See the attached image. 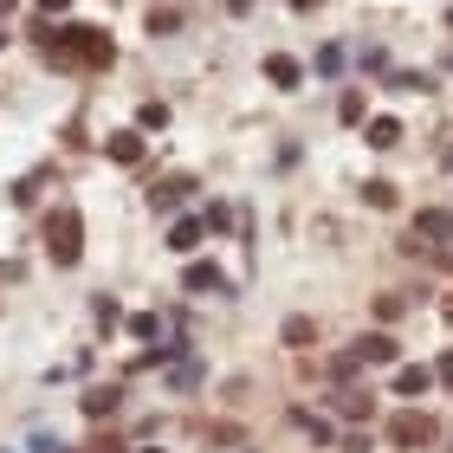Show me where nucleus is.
<instances>
[{"label":"nucleus","instance_id":"aec40b11","mask_svg":"<svg viewBox=\"0 0 453 453\" xmlns=\"http://www.w3.org/2000/svg\"><path fill=\"white\" fill-rule=\"evenodd\" d=\"M337 117H343V123H363V97H357V91H349V97H343V104H337Z\"/></svg>","mask_w":453,"mask_h":453},{"label":"nucleus","instance_id":"f8f14e48","mask_svg":"<svg viewBox=\"0 0 453 453\" xmlns=\"http://www.w3.org/2000/svg\"><path fill=\"white\" fill-rule=\"evenodd\" d=\"M402 142V123L395 117H369V150H395Z\"/></svg>","mask_w":453,"mask_h":453},{"label":"nucleus","instance_id":"39448f33","mask_svg":"<svg viewBox=\"0 0 453 453\" xmlns=\"http://www.w3.org/2000/svg\"><path fill=\"white\" fill-rule=\"evenodd\" d=\"M434 382H441V376H434V369H421V363H402V369H395V395H427Z\"/></svg>","mask_w":453,"mask_h":453},{"label":"nucleus","instance_id":"9b49d317","mask_svg":"<svg viewBox=\"0 0 453 453\" xmlns=\"http://www.w3.org/2000/svg\"><path fill=\"white\" fill-rule=\"evenodd\" d=\"M201 234H208V220H175V226H169V246H175V253H195Z\"/></svg>","mask_w":453,"mask_h":453},{"label":"nucleus","instance_id":"dca6fc26","mask_svg":"<svg viewBox=\"0 0 453 453\" xmlns=\"http://www.w3.org/2000/svg\"><path fill=\"white\" fill-rule=\"evenodd\" d=\"M363 195H369V208H395V181H369Z\"/></svg>","mask_w":453,"mask_h":453},{"label":"nucleus","instance_id":"2eb2a0df","mask_svg":"<svg viewBox=\"0 0 453 453\" xmlns=\"http://www.w3.org/2000/svg\"><path fill=\"white\" fill-rule=\"evenodd\" d=\"M162 123H169V111H162V104H156V97H150V104H142V111H136V130H162Z\"/></svg>","mask_w":453,"mask_h":453},{"label":"nucleus","instance_id":"7ed1b4c3","mask_svg":"<svg viewBox=\"0 0 453 453\" xmlns=\"http://www.w3.org/2000/svg\"><path fill=\"white\" fill-rule=\"evenodd\" d=\"M388 441H395V447H427V441H434V415H421V408H402V415L388 421Z\"/></svg>","mask_w":453,"mask_h":453},{"label":"nucleus","instance_id":"1a4fd4ad","mask_svg":"<svg viewBox=\"0 0 453 453\" xmlns=\"http://www.w3.org/2000/svg\"><path fill=\"white\" fill-rule=\"evenodd\" d=\"M117 402H123V388H117V382H111V388H104V382H97V388H85V415H91V421H104Z\"/></svg>","mask_w":453,"mask_h":453},{"label":"nucleus","instance_id":"412c9836","mask_svg":"<svg viewBox=\"0 0 453 453\" xmlns=\"http://www.w3.org/2000/svg\"><path fill=\"white\" fill-rule=\"evenodd\" d=\"M78 453H123V447H117V441H111V434H97V441H91V447H78Z\"/></svg>","mask_w":453,"mask_h":453},{"label":"nucleus","instance_id":"9d476101","mask_svg":"<svg viewBox=\"0 0 453 453\" xmlns=\"http://www.w3.org/2000/svg\"><path fill=\"white\" fill-rule=\"evenodd\" d=\"M265 78H273L279 91H292V85H298L304 72H298V58H285V52H273V58H265Z\"/></svg>","mask_w":453,"mask_h":453},{"label":"nucleus","instance_id":"423d86ee","mask_svg":"<svg viewBox=\"0 0 453 453\" xmlns=\"http://www.w3.org/2000/svg\"><path fill=\"white\" fill-rule=\"evenodd\" d=\"M181 285H188V292H226V273H220L214 259H195V265H188V279H181Z\"/></svg>","mask_w":453,"mask_h":453},{"label":"nucleus","instance_id":"5701e85b","mask_svg":"<svg viewBox=\"0 0 453 453\" xmlns=\"http://www.w3.org/2000/svg\"><path fill=\"white\" fill-rule=\"evenodd\" d=\"M72 7V0H39V13H65Z\"/></svg>","mask_w":453,"mask_h":453},{"label":"nucleus","instance_id":"6ab92c4d","mask_svg":"<svg viewBox=\"0 0 453 453\" xmlns=\"http://www.w3.org/2000/svg\"><path fill=\"white\" fill-rule=\"evenodd\" d=\"M130 331H136V337H142V343H150V337H156V331H162V318H150V311H142V318H130Z\"/></svg>","mask_w":453,"mask_h":453},{"label":"nucleus","instance_id":"4be33fe9","mask_svg":"<svg viewBox=\"0 0 453 453\" xmlns=\"http://www.w3.org/2000/svg\"><path fill=\"white\" fill-rule=\"evenodd\" d=\"M434 376H441V382L453 388V349H447V357H441V369H434Z\"/></svg>","mask_w":453,"mask_h":453},{"label":"nucleus","instance_id":"6e6552de","mask_svg":"<svg viewBox=\"0 0 453 453\" xmlns=\"http://www.w3.org/2000/svg\"><path fill=\"white\" fill-rule=\"evenodd\" d=\"M349 357H357V363H395V337L376 331V337H363L357 349H349Z\"/></svg>","mask_w":453,"mask_h":453},{"label":"nucleus","instance_id":"f03ea898","mask_svg":"<svg viewBox=\"0 0 453 453\" xmlns=\"http://www.w3.org/2000/svg\"><path fill=\"white\" fill-rule=\"evenodd\" d=\"M46 253H52V265H78L85 259V214L78 208H58L46 220Z\"/></svg>","mask_w":453,"mask_h":453},{"label":"nucleus","instance_id":"ddd939ff","mask_svg":"<svg viewBox=\"0 0 453 453\" xmlns=\"http://www.w3.org/2000/svg\"><path fill=\"white\" fill-rule=\"evenodd\" d=\"M188 188H195L188 175H169V181H156V188H150V201H156V208H175V201L188 195Z\"/></svg>","mask_w":453,"mask_h":453},{"label":"nucleus","instance_id":"f3484780","mask_svg":"<svg viewBox=\"0 0 453 453\" xmlns=\"http://www.w3.org/2000/svg\"><path fill=\"white\" fill-rule=\"evenodd\" d=\"M337 408H343L349 421H357V415H369V402H363V395H349V388H337Z\"/></svg>","mask_w":453,"mask_h":453},{"label":"nucleus","instance_id":"0eeeda50","mask_svg":"<svg viewBox=\"0 0 453 453\" xmlns=\"http://www.w3.org/2000/svg\"><path fill=\"white\" fill-rule=\"evenodd\" d=\"M111 162H142V130H111Z\"/></svg>","mask_w":453,"mask_h":453},{"label":"nucleus","instance_id":"393cba45","mask_svg":"<svg viewBox=\"0 0 453 453\" xmlns=\"http://www.w3.org/2000/svg\"><path fill=\"white\" fill-rule=\"evenodd\" d=\"M142 453H156V447H142Z\"/></svg>","mask_w":453,"mask_h":453},{"label":"nucleus","instance_id":"20e7f679","mask_svg":"<svg viewBox=\"0 0 453 453\" xmlns=\"http://www.w3.org/2000/svg\"><path fill=\"white\" fill-rule=\"evenodd\" d=\"M421 240H427V246H447V240H453V214H447V208H421L415 234H408V253H421Z\"/></svg>","mask_w":453,"mask_h":453},{"label":"nucleus","instance_id":"4468645a","mask_svg":"<svg viewBox=\"0 0 453 453\" xmlns=\"http://www.w3.org/2000/svg\"><path fill=\"white\" fill-rule=\"evenodd\" d=\"M311 337H318L311 318H285V343H311Z\"/></svg>","mask_w":453,"mask_h":453},{"label":"nucleus","instance_id":"b1692460","mask_svg":"<svg viewBox=\"0 0 453 453\" xmlns=\"http://www.w3.org/2000/svg\"><path fill=\"white\" fill-rule=\"evenodd\" d=\"M441 318H447V324H453V292H447V298H441Z\"/></svg>","mask_w":453,"mask_h":453},{"label":"nucleus","instance_id":"f257e3e1","mask_svg":"<svg viewBox=\"0 0 453 453\" xmlns=\"http://www.w3.org/2000/svg\"><path fill=\"white\" fill-rule=\"evenodd\" d=\"M58 58H65V65H91V72H104L111 58H117V46L97 27H65L58 33Z\"/></svg>","mask_w":453,"mask_h":453},{"label":"nucleus","instance_id":"a211bd4d","mask_svg":"<svg viewBox=\"0 0 453 453\" xmlns=\"http://www.w3.org/2000/svg\"><path fill=\"white\" fill-rule=\"evenodd\" d=\"M298 427H304V434H318V441H331V421H324V415H298Z\"/></svg>","mask_w":453,"mask_h":453}]
</instances>
